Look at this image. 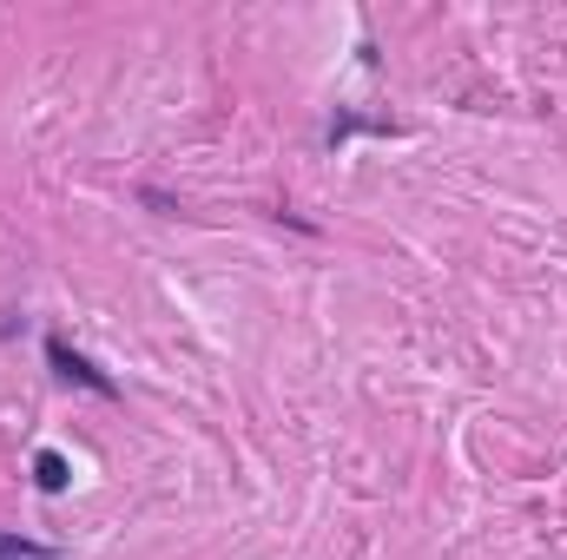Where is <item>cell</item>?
Masks as SVG:
<instances>
[{
  "mask_svg": "<svg viewBox=\"0 0 567 560\" xmlns=\"http://www.w3.org/2000/svg\"><path fill=\"white\" fill-rule=\"evenodd\" d=\"M0 560H60L53 548H40V541H20V535H0Z\"/></svg>",
  "mask_w": 567,
  "mask_h": 560,
  "instance_id": "6da1fadb",
  "label": "cell"
},
{
  "mask_svg": "<svg viewBox=\"0 0 567 560\" xmlns=\"http://www.w3.org/2000/svg\"><path fill=\"white\" fill-rule=\"evenodd\" d=\"M33 475H40V488H47V495H60V488H66V462H60L53 448H47V455L33 462Z\"/></svg>",
  "mask_w": 567,
  "mask_h": 560,
  "instance_id": "7a4b0ae2",
  "label": "cell"
}]
</instances>
